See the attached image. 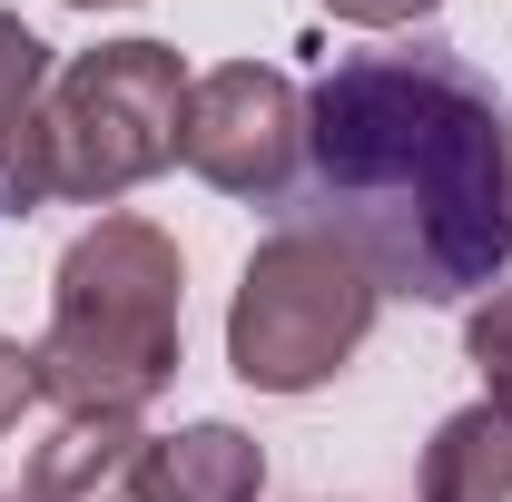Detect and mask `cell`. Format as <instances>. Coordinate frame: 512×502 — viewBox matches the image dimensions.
Returning a JSON list of instances; mask_svg holds the SVG:
<instances>
[{"label": "cell", "instance_id": "7c38bea8", "mask_svg": "<svg viewBox=\"0 0 512 502\" xmlns=\"http://www.w3.org/2000/svg\"><path fill=\"white\" fill-rule=\"evenodd\" d=\"M335 20H355V30H414V20H434L444 0H325Z\"/></svg>", "mask_w": 512, "mask_h": 502}, {"label": "cell", "instance_id": "6da1fadb", "mask_svg": "<svg viewBox=\"0 0 512 502\" xmlns=\"http://www.w3.org/2000/svg\"><path fill=\"white\" fill-rule=\"evenodd\" d=\"M296 197L384 296H493L512 266V109L453 50H355L306 89Z\"/></svg>", "mask_w": 512, "mask_h": 502}, {"label": "cell", "instance_id": "9c48e42d", "mask_svg": "<svg viewBox=\"0 0 512 502\" xmlns=\"http://www.w3.org/2000/svg\"><path fill=\"white\" fill-rule=\"evenodd\" d=\"M414 502H512V424L493 404H463V414L434 424Z\"/></svg>", "mask_w": 512, "mask_h": 502}, {"label": "cell", "instance_id": "8992f818", "mask_svg": "<svg viewBox=\"0 0 512 502\" xmlns=\"http://www.w3.org/2000/svg\"><path fill=\"white\" fill-rule=\"evenodd\" d=\"M50 79V40L20 10H0V217L50 207Z\"/></svg>", "mask_w": 512, "mask_h": 502}, {"label": "cell", "instance_id": "3957f363", "mask_svg": "<svg viewBox=\"0 0 512 502\" xmlns=\"http://www.w3.org/2000/svg\"><path fill=\"white\" fill-rule=\"evenodd\" d=\"M375 306H384V286L325 227L296 217V227L256 237L247 276L227 296V365L256 394H316V384H335L365 355Z\"/></svg>", "mask_w": 512, "mask_h": 502}, {"label": "cell", "instance_id": "7a4b0ae2", "mask_svg": "<svg viewBox=\"0 0 512 502\" xmlns=\"http://www.w3.org/2000/svg\"><path fill=\"white\" fill-rule=\"evenodd\" d=\"M178 335H188V256H178V237L158 217L109 207L50 266V335L30 345L40 394L60 414L138 424L178 384Z\"/></svg>", "mask_w": 512, "mask_h": 502}, {"label": "cell", "instance_id": "ba28073f", "mask_svg": "<svg viewBox=\"0 0 512 502\" xmlns=\"http://www.w3.org/2000/svg\"><path fill=\"white\" fill-rule=\"evenodd\" d=\"M138 424L119 414H60L50 443H30V473H20V502H109L128 493V463H138Z\"/></svg>", "mask_w": 512, "mask_h": 502}, {"label": "cell", "instance_id": "8fae6325", "mask_svg": "<svg viewBox=\"0 0 512 502\" xmlns=\"http://www.w3.org/2000/svg\"><path fill=\"white\" fill-rule=\"evenodd\" d=\"M30 404H40V355H30L20 335H0V434H10Z\"/></svg>", "mask_w": 512, "mask_h": 502}, {"label": "cell", "instance_id": "30bf717a", "mask_svg": "<svg viewBox=\"0 0 512 502\" xmlns=\"http://www.w3.org/2000/svg\"><path fill=\"white\" fill-rule=\"evenodd\" d=\"M463 345H473V365H483V404L512 424V276L473 306V325H463Z\"/></svg>", "mask_w": 512, "mask_h": 502}, {"label": "cell", "instance_id": "4fadbf2b", "mask_svg": "<svg viewBox=\"0 0 512 502\" xmlns=\"http://www.w3.org/2000/svg\"><path fill=\"white\" fill-rule=\"evenodd\" d=\"M69 10H128V0H69Z\"/></svg>", "mask_w": 512, "mask_h": 502}, {"label": "cell", "instance_id": "5b68a950", "mask_svg": "<svg viewBox=\"0 0 512 502\" xmlns=\"http://www.w3.org/2000/svg\"><path fill=\"white\" fill-rule=\"evenodd\" d=\"M178 158L217 197L247 207H286L306 188V89L266 60H227L188 79V119H178Z\"/></svg>", "mask_w": 512, "mask_h": 502}, {"label": "cell", "instance_id": "277c9868", "mask_svg": "<svg viewBox=\"0 0 512 502\" xmlns=\"http://www.w3.org/2000/svg\"><path fill=\"white\" fill-rule=\"evenodd\" d=\"M188 69L168 40H99L50 79V197L119 207L158 168H178Z\"/></svg>", "mask_w": 512, "mask_h": 502}, {"label": "cell", "instance_id": "52a82bcc", "mask_svg": "<svg viewBox=\"0 0 512 502\" xmlns=\"http://www.w3.org/2000/svg\"><path fill=\"white\" fill-rule=\"evenodd\" d=\"M266 493V453L237 424H188V434L138 443L128 502H256Z\"/></svg>", "mask_w": 512, "mask_h": 502}]
</instances>
